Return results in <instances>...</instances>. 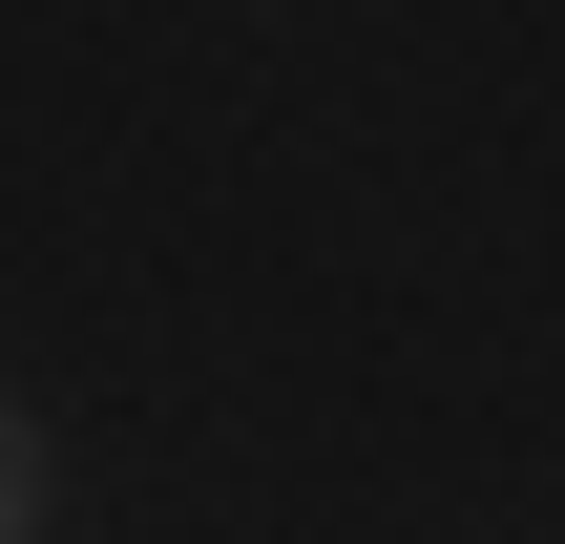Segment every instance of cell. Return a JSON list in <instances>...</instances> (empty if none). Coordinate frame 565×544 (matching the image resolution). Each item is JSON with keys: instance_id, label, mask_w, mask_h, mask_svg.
Returning a JSON list of instances; mask_svg holds the SVG:
<instances>
[{"instance_id": "1", "label": "cell", "mask_w": 565, "mask_h": 544, "mask_svg": "<svg viewBox=\"0 0 565 544\" xmlns=\"http://www.w3.org/2000/svg\"><path fill=\"white\" fill-rule=\"evenodd\" d=\"M42 503H63V461H42V419L0 398V544H42Z\"/></svg>"}]
</instances>
